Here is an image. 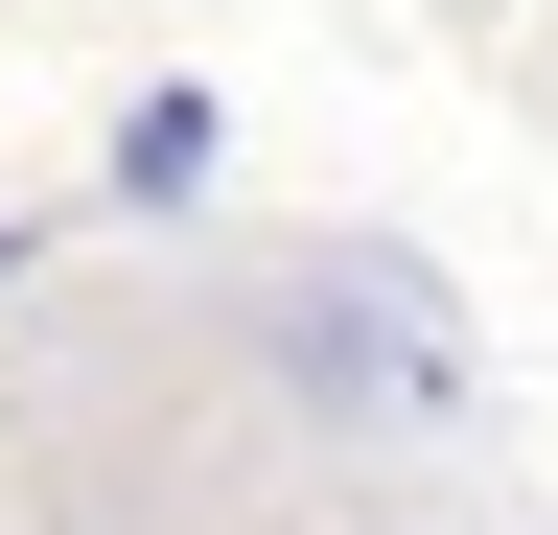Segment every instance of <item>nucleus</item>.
Here are the masks:
<instances>
[{
  "mask_svg": "<svg viewBox=\"0 0 558 535\" xmlns=\"http://www.w3.org/2000/svg\"><path fill=\"white\" fill-rule=\"evenodd\" d=\"M279 373L349 396V420H442V326L396 303V256H326V280L279 303Z\"/></svg>",
  "mask_w": 558,
  "mask_h": 535,
  "instance_id": "f257e3e1",
  "label": "nucleus"
}]
</instances>
